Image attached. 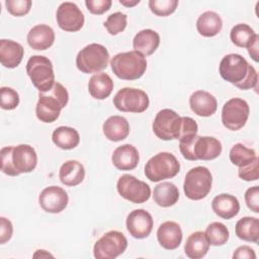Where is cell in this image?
<instances>
[{"instance_id": "1", "label": "cell", "mask_w": 259, "mask_h": 259, "mask_svg": "<svg viewBox=\"0 0 259 259\" xmlns=\"http://www.w3.org/2000/svg\"><path fill=\"white\" fill-rule=\"evenodd\" d=\"M219 72L225 81L241 90H249L257 87V71L239 54L226 55L221 60Z\"/></svg>"}, {"instance_id": "2", "label": "cell", "mask_w": 259, "mask_h": 259, "mask_svg": "<svg viewBox=\"0 0 259 259\" xmlns=\"http://www.w3.org/2000/svg\"><path fill=\"white\" fill-rule=\"evenodd\" d=\"M221 142L213 137L189 136L179 140V150L184 159L189 161H209L222 153Z\"/></svg>"}, {"instance_id": "3", "label": "cell", "mask_w": 259, "mask_h": 259, "mask_svg": "<svg viewBox=\"0 0 259 259\" xmlns=\"http://www.w3.org/2000/svg\"><path fill=\"white\" fill-rule=\"evenodd\" d=\"M69 93L59 82H55L53 87L38 93V101L35 106L36 117L45 122L51 123L58 119L61 110L68 104Z\"/></svg>"}, {"instance_id": "4", "label": "cell", "mask_w": 259, "mask_h": 259, "mask_svg": "<svg viewBox=\"0 0 259 259\" xmlns=\"http://www.w3.org/2000/svg\"><path fill=\"white\" fill-rule=\"evenodd\" d=\"M110 67L117 78L136 80L145 74L147 60L145 56L136 51L118 53L111 59Z\"/></svg>"}, {"instance_id": "5", "label": "cell", "mask_w": 259, "mask_h": 259, "mask_svg": "<svg viewBox=\"0 0 259 259\" xmlns=\"http://www.w3.org/2000/svg\"><path fill=\"white\" fill-rule=\"evenodd\" d=\"M109 53L100 44H90L79 51L76 57V66L84 74L98 73L107 68Z\"/></svg>"}, {"instance_id": "6", "label": "cell", "mask_w": 259, "mask_h": 259, "mask_svg": "<svg viewBox=\"0 0 259 259\" xmlns=\"http://www.w3.org/2000/svg\"><path fill=\"white\" fill-rule=\"evenodd\" d=\"M180 171V163L169 152H161L152 157L145 165V175L152 182L175 177Z\"/></svg>"}, {"instance_id": "7", "label": "cell", "mask_w": 259, "mask_h": 259, "mask_svg": "<svg viewBox=\"0 0 259 259\" xmlns=\"http://www.w3.org/2000/svg\"><path fill=\"white\" fill-rule=\"evenodd\" d=\"M26 73L39 92L50 90L55 84V73L51 60L45 56L35 55L28 59Z\"/></svg>"}, {"instance_id": "8", "label": "cell", "mask_w": 259, "mask_h": 259, "mask_svg": "<svg viewBox=\"0 0 259 259\" xmlns=\"http://www.w3.org/2000/svg\"><path fill=\"white\" fill-rule=\"evenodd\" d=\"M212 176L210 171L203 166L190 169L184 178L183 190L185 196L191 200H200L207 196L211 189Z\"/></svg>"}, {"instance_id": "9", "label": "cell", "mask_w": 259, "mask_h": 259, "mask_svg": "<svg viewBox=\"0 0 259 259\" xmlns=\"http://www.w3.org/2000/svg\"><path fill=\"white\" fill-rule=\"evenodd\" d=\"M152 127L154 134L160 140H179L182 132V116H179L172 109H161L156 114Z\"/></svg>"}, {"instance_id": "10", "label": "cell", "mask_w": 259, "mask_h": 259, "mask_svg": "<svg viewBox=\"0 0 259 259\" xmlns=\"http://www.w3.org/2000/svg\"><path fill=\"white\" fill-rule=\"evenodd\" d=\"M113 104L119 111L141 113L149 107L150 99L148 94L141 89L124 87L114 95Z\"/></svg>"}, {"instance_id": "11", "label": "cell", "mask_w": 259, "mask_h": 259, "mask_svg": "<svg viewBox=\"0 0 259 259\" xmlns=\"http://www.w3.org/2000/svg\"><path fill=\"white\" fill-rule=\"evenodd\" d=\"M127 247L125 236L118 231H109L96 241L93 247L97 259H114L121 255Z\"/></svg>"}, {"instance_id": "12", "label": "cell", "mask_w": 259, "mask_h": 259, "mask_svg": "<svg viewBox=\"0 0 259 259\" xmlns=\"http://www.w3.org/2000/svg\"><path fill=\"white\" fill-rule=\"evenodd\" d=\"M118 194L133 203L146 202L151 196L150 186L131 174L121 175L116 182Z\"/></svg>"}, {"instance_id": "13", "label": "cell", "mask_w": 259, "mask_h": 259, "mask_svg": "<svg viewBox=\"0 0 259 259\" xmlns=\"http://www.w3.org/2000/svg\"><path fill=\"white\" fill-rule=\"evenodd\" d=\"M250 108L246 100L232 98L228 100L222 109V122L230 131H239L247 122Z\"/></svg>"}, {"instance_id": "14", "label": "cell", "mask_w": 259, "mask_h": 259, "mask_svg": "<svg viewBox=\"0 0 259 259\" xmlns=\"http://www.w3.org/2000/svg\"><path fill=\"white\" fill-rule=\"evenodd\" d=\"M57 23L59 27L68 32H76L84 25V14L73 2H63L57 9Z\"/></svg>"}, {"instance_id": "15", "label": "cell", "mask_w": 259, "mask_h": 259, "mask_svg": "<svg viewBox=\"0 0 259 259\" xmlns=\"http://www.w3.org/2000/svg\"><path fill=\"white\" fill-rule=\"evenodd\" d=\"M38 202L45 211L59 213L67 207L69 196L62 187L53 185L42 189L38 196Z\"/></svg>"}, {"instance_id": "16", "label": "cell", "mask_w": 259, "mask_h": 259, "mask_svg": "<svg viewBox=\"0 0 259 259\" xmlns=\"http://www.w3.org/2000/svg\"><path fill=\"white\" fill-rule=\"evenodd\" d=\"M125 225L127 232L132 237L136 239H144L151 234L154 222L151 213L147 210L135 209L128 213Z\"/></svg>"}, {"instance_id": "17", "label": "cell", "mask_w": 259, "mask_h": 259, "mask_svg": "<svg viewBox=\"0 0 259 259\" xmlns=\"http://www.w3.org/2000/svg\"><path fill=\"white\" fill-rule=\"evenodd\" d=\"M12 163L18 174L33 171L37 164L35 150L27 144H20L14 147L12 152Z\"/></svg>"}, {"instance_id": "18", "label": "cell", "mask_w": 259, "mask_h": 259, "mask_svg": "<svg viewBox=\"0 0 259 259\" xmlns=\"http://www.w3.org/2000/svg\"><path fill=\"white\" fill-rule=\"evenodd\" d=\"M189 105L191 110L198 116H211L218 108L215 97L207 91H194L189 97Z\"/></svg>"}, {"instance_id": "19", "label": "cell", "mask_w": 259, "mask_h": 259, "mask_svg": "<svg viewBox=\"0 0 259 259\" xmlns=\"http://www.w3.org/2000/svg\"><path fill=\"white\" fill-rule=\"evenodd\" d=\"M113 166L121 171L135 169L140 161V155L137 148L130 144L117 147L111 156Z\"/></svg>"}, {"instance_id": "20", "label": "cell", "mask_w": 259, "mask_h": 259, "mask_svg": "<svg viewBox=\"0 0 259 259\" xmlns=\"http://www.w3.org/2000/svg\"><path fill=\"white\" fill-rule=\"evenodd\" d=\"M159 244L166 250L177 249L182 241V230L180 226L172 221L164 222L157 231Z\"/></svg>"}, {"instance_id": "21", "label": "cell", "mask_w": 259, "mask_h": 259, "mask_svg": "<svg viewBox=\"0 0 259 259\" xmlns=\"http://www.w3.org/2000/svg\"><path fill=\"white\" fill-rule=\"evenodd\" d=\"M27 44L35 51H45L55 41V31L47 24H37L27 33Z\"/></svg>"}, {"instance_id": "22", "label": "cell", "mask_w": 259, "mask_h": 259, "mask_svg": "<svg viewBox=\"0 0 259 259\" xmlns=\"http://www.w3.org/2000/svg\"><path fill=\"white\" fill-rule=\"evenodd\" d=\"M24 55L23 47L11 39L0 40V62L8 69L16 68L22 61Z\"/></svg>"}, {"instance_id": "23", "label": "cell", "mask_w": 259, "mask_h": 259, "mask_svg": "<svg viewBox=\"0 0 259 259\" xmlns=\"http://www.w3.org/2000/svg\"><path fill=\"white\" fill-rule=\"evenodd\" d=\"M211 208L220 218L231 220L239 213L240 202L236 196L229 193H222L212 199Z\"/></svg>"}, {"instance_id": "24", "label": "cell", "mask_w": 259, "mask_h": 259, "mask_svg": "<svg viewBox=\"0 0 259 259\" xmlns=\"http://www.w3.org/2000/svg\"><path fill=\"white\" fill-rule=\"evenodd\" d=\"M160 45V35L153 29L146 28L139 31L134 39V51L142 54L143 56H151L156 52Z\"/></svg>"}, {"instance_id": "25", "label": "cell", "mask_w": 259, "mask_h": 259, "mask_svg": "<svg viewBox=\"0 0 259 259\" xmlns=\"http://www.w3.org/2000/svg\"><path fill=\"white\" fill-rule=\"evenodd\" d=\"M102 131L105 138L112 142L124 140L130 134V123L123 116H109L102 125Z\"/></svg>"}, {"instance_id": "26", "label": "cell", "mask_w": 259, "mask_h": 259, "mask_svg": "<svg viewBox=\"0 0 259 259\" xmlns=\"http://www.w3.org/2000/svg\"><path fill=\"white\" fill-rule=\"evenodd\" d=\"M85 177V168L83 164L77 160H69L65 162L59 171V178L66 186H77Z\"/></svg>"}, {"instance_id": "27", "label": "cell", "mask_w": 259, "mask_h": 259, "mask_svg": "<svg viewBox=\"0 0 259 259\" xmlns=\"http://www.w3.org/2000/svg\"><path fill=\"white\" fill-rule=\"evenodd\" d=\"M113 81L106 73L100 72L94 74L88 82V91L90 95L98 100L107 98L113 90Z\"/></svg>"}, {"instance_id": "28", "label": "cell", "mask_w": 259, "mask_h": 259, "mask_svg": "<svg viewBox=\"0 0 259 259\" xmlns=\"http://www.w3.org/2000/svg\"><path fill=\"white\" fill-rule=\"evenodd\" d=\"M223 27L221 16L214 11H205L200 14L196 20V29L198 33L205 37L217 35Z\"/></svg>"}, {"instance_id": "29", "label": "cell", "mask_w": 259, "mask_h": 259, "mask_svg": "<svg viewBox=\"0 0 259 259\" xmlns=\"http://www.w3.org/2000/svg\"><path fill=\"white\" fill-rule=\"evenodd\" d=\"M209 250V243L203 232L197 231L189 235L184 245V252L190 259H200Z\"/></svg>"}, {"instance_id": "30", "label": "cell", "mask_w": 259, "mask_h": 259, "mask_svg": "<svg viewBox=\"0 0 259 259\" xmlns=\"http://www.w3.org/2000/svg\"><path fill=\"white\" fill-rule=\"evenodd\" d=\"M237 237L243 241L259 242V220L254 217H244L240 219L235 227Z\"/></svg>"}, {"instance_id": "31", "label": "cell", "mask_w": 259, "mask_h": 259, "mask_svg": "<svg viewBox=\"0 0 259 259\" xmlns=\"http://www.w3.org/2000/svg\"><path fill=\"white\" fill-rule=\"evenodd\" d=\"M153 198L158 205L162 207H169L178 201L179 191L175 184L171 182H162L155 186Z\"/></svg>"}, {"instance_id": "32", "label": "cell", "mask_w": 259, "mask_h": 259, "mask_svg": "<svg viewBox=\"0 0 259 259\" xmlns=\"http://www.w3.org/2000/svg\"><path fill=\"white\" fill-rule=\"evenodd\" d=\"M53 143L60 149L72 150L80 143L79 133L70 126H59L52 135Z\"/></svg>"}, {"instance_id": "33", "label": "cell", "mask_w": 259, "mask_h": 259, "mask_svg": "<svg viewBox=\"0 0 259 259\" xmlns=\"http://www.w3.org/2000/svg\"><path fill=\"white\" fill-rule=\"evenodd\" d=\"M253 28L246 23H238L231 29L230 38L239 48H247L257 36Z\"/></svg>"}, {"instance_id": "34", "label": "cell", "mask_w": 259, "mask_h": 259, "mask_svg": "<svg viewBox=\"0 0 259 259\" xmlns=\"http://www.w3.org/2000/svg\"><path fill=\"white\" fill-rule=\"evenodd\" d=\"M204 235L209 245L212 246H223L228 242L230 238L229 229L224 224L219 222L209 224L204 232Z\"/></svg>"}, {"instance_id": "35", "label": "cell", "mask_w": 259, "mask_h": 259, "mask_svg": "<svg viewBox=\"0 0 259 259\" xmlns=\"http://www.w3.org/2000/svg\"><path fill=\"white\" fill-rule=\"evenodd\" d=\"M229 157L232 164L241 167L254 160L257 157V155L253 149L247 148L243 144L238 143L232 147Z\"/></svg>"}, {"instance_id": "36", "label": "cell", "mask_w": 259, "mask_h": 259, "mask_svg": "<svg viewBox=\"0 0 259 259\" xmlns=\"http://www.w3.org/2000/svg\"><path fill=\"white\" fill-rule=\"evenodd\" d=\"M103 24L109 34L116 35L125 29L127 24V16L122 12H114L107 16Z\"/></svg>"}, {"instance_id": "37", "label": "cell", "mask_w": 259, "mask_h": 259, "mask_svg": "<svg viewBox=\"0 0 259 259\" xmlns=\"http://www.w3.org/2000/svg\"><path fill=\"white\" fill-rule=\"evenodd\" d=\"M178 6L177 0H150L149 8L157 16H168L172 14Z\"/></svg>"}, {"instance_id": "38", "label": "cell", "mask_w": 259, "mask_h": 259, "mask_svg": "<svg viewBox=\"0 0 259 259\" xmlns=\"http://www.w3.org/2000/svg\"><path fill=\"white\" fill-rule=\"evenodd\" d=\"M0 106L5 110H12L16 108L19 104V95L18 93L10 87H1L0 88Z\"/></svg>"}, {"instance_id": "39", "label": "cell", "mask_w": 259, "mask_h": 259, "mask_svg": "<svg viewBox=\"0 0 259 259\" xmlns=\"http://www.w3.org/2000/svg\"><path fill=\"white\" fill-rule=\"evenodd\" d=\"M12 146L3 147L0 151L1 156V171L9 176H17L19 175L18 172L15 170L13 163H12V152H13Z\"/></svg>"}, {"instance_id": "40", "label": "cell", "mask_w": 259, "mask_h": 259, "mask_svg": "<svg viewBox=\"0 0 259 259\" xmlns=\"http://www.w3.org/2000/svg\"><path fill=\"white\" fill-rule=\"evenodd\" d=\"M30 0H6L5 6L7 11L13 16H23L27 14L31 8Z\"/></svg>"}, {"instance_id": "41", "label": "cell", "mask_w": 259, "mask_h": 259, "mask_svg": "<svg viewBox=\"0 0 259 259\" xmlns=\"http://www.w3.org/2000/svg\"><path fill=\"white\" fill-rule=\"evenodd\" d=\"M258 157L254 160L249 162L248 164L239 167L238 175L241 179L245 181H256L258 180L259 173H258Z\"/></svg>"}, {"instance_id": "42", "label": "cell", "mask_w": 259, "mask_h": 259, "mask_svg": "<svg viewBox=\"0 0 259 259\" xmlns=\"http://www.w3.org/2000/svg\"><path fill=\"white\" fill-rule=\"evenodd\" d=\"M112 4L111 0H86L85 5L88 11L92 14L100 15L109 10Z\"/></svg>"}, {"instance_id": "43", "label": "cell", "mask_w": 259, "mask_h": 259, "mask_svg": "<svg viewBox=\"0 0 259 259\" xmlns=\"http://www.w3.org/2000/svg\"><path fill=\"white\" fill-rule=\"evenodd\" d=\"M245 202L253 212H259V187L252 186L245 192Z\"/></svg>"}, {"instance_id": "44", "label": "cell", "mask_w": 259, "mask_h": 259, "mask_svg": "<svg viewBox=\"0 0 259 259\" xmlns=\"http://www.w3.org/2000/svg\"><path fill=\"white\" fill-rule=\"evenodd\" d=\"M13 235V226L12 223L4 218H0V244H5L11 239Z\"/></svg>"}, {"instance_id": "45", "label": "cell", "mask_w": 259, "mask_h": 259, "mask_svg": "<svg viewBox=\"0 0 259 259\" xmlns=\"http://www.w3.org/2000/svg\"><path fill=\"white\" fill-rule=\"evenodd\" d=\"M233 258L234 259H255L256 258V254L254 252V250L247 245H243L238 247L234 254H233Z\"/></svg>"}, {"instance_id": "46", "label": "cell", "mask_w": 259, "mask_h": 259, "mask_svg": "<svg viewBox=\"0 0 259 259\" xmlns=\"http://www.w3.org/2000/svg\"><path fill=\"white\" fill-rule=\"evenodd\" d=\"M258 42H259V36L257 35L255 37V39L247 47V50H248V53H249L250 57L255 62L259 61V59H258Z\"/></svg>"}, {"instance_id": "47", "label": "cell", "mask_w": 259, "mask_h": 259, "mask_svg": "<svg viewBox=\"0 0 259 259\" xmlns=\"http://www.w3.org/2000/svg\"><path fill=\"white\" fill-rule=\"evenodd\" d=\"M141 1L140 0H119V3L125 7H134L136 6L137 4H139Z\"/></svg>"}, {"instance_id": "48", "label": "cell", "mask_w": 259, "mask_h": 259, "mask_svg": "<svg viewBox=\"0 0 259 259\" xmlns=\"http://www.w3.org/2000/svg\"><path fill=\"white\" fill-rule=\"evenodd\" d=\"M33 257L34 258H36V257H40V258L41 257H53V255L46 252V250H37L36 253L33 255Z\"/></svg>"}]
</instances>
